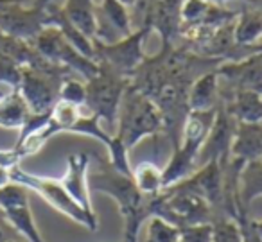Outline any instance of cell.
<instances>
[{
    "mask_svg": "<svg viewBox=\"0 0 262 242\" xmlns=\"http://www.w3.org/2000/svg\"><path fill=\"white\" fill-rule=\"evenodd\" d=\"M88 187L90 192L106 194L117 203L124 221L122 242H139L140 228L151 217V210L149 197L140 194L133 178L113 169L110 162H101L99 170H88Z\"/></svg>",
    "mask_w": 262,
    "mask_h": 242,
    "instance_id": "6da1fadb",
    "label": "cell"
},
{
    "mask_svg": "<svg viewBox=\"0 0 262 242\" xmlns=\"http://www.w3.org/2000/svg\"><path fill=\"white\" fill-rule=\"evenodd\" d=\"M164 133V119L151 97L137 90L133 84L126 88L120 101L115 135L127 151L139 145L144 138Z\"/></svg>",
    "mask_w": 262,
    "mask_h": 242,
    "instance_id": "7a4b0ae2",
    "label": "cell"
},
{
    "mask_svg": "<svg viewBox=\"0 0 262 242\" xmlns=\"http://www.w3.org/2000/svg\"><path fill=\"white\" fill-rule=\"evenodd\" d=\"M99 63V61H97ZM131 79L117 70L110 69L104 63H99V74L92 79L84 81L86 84V102L84 108L95 117H99L101 124L110 135H115L117 120H119V108L126 88Z\"/></svg>",
    "mask_w": 262,
    "mask_h": 242,
    "instance_id": "3957f363",
    "label": "cell"
},
{
    "mask_svg": "<svg viewBox=\"0 0 262 242\" xmlns=\"http://www.w3.org/2000/svg\"><path fill=\"white\" fill-rule=\"evenodd\" d=\"M11 181L18 185H24L27 190L34 192L40 197H43L49 205L54 210H58L59 213H63L65 217H69L70 221L77 223L79 226L86 228L90 231L97 230V219L90 217L65 190V187L61 185L59 180L49 176H40V174H33L24 170L20 165L11 167Z\"/></svg>",
    "mask_w": 262,
    "mask_h": 242,
    "instance_id": "277c9868",
    "label": "cell"
},
{
    "mask_svg": "<svg viewBox=\"0 0 262 242\" xmlns=\"http://www.w3.org/2000/svg\"><path fill=\"white\" fill-rule=\"evenodd\" d=\"M74 76L69 69L52 65L47 70L24 67L18 94L26 101L31 113H49L59 99V86L63 79Z\"/></svg>",
    "mask_w": 262,
    "mask_h": 242,
    "instance_id": "5b68a950",
    "label": "cell"
},
{
    "mask_svg": "<svg viewBox=\"0 0 262 242\" xmlns=\"http://www.w3.org/2000/svg\"><path fill=\"white\" fill-rule=\"evenodd\" d=\"M151 31H153L151 26H140L129 36L120 38V40L113 41V43L94 41L95 61L104 63L110 69L117 70L119 74L131 79V76L139 70V67L147 58L144 54V41L147 40Z\"/></svg>",
    "mask_w": 262,
    "mask_h": 242,
    "instance_id": "8992f818",
    "label": "cell"
},
{
    "mask_svg": "<svg viewBox=\"0 0 262 242\" xmlns=\"http://www.w3.org/2000/svg\"><path fill=\"white\" fill-rule=\"evenodd\" d=\"M33 47L45 59L59 67H65L70 72L81 76L84 81L92 79L99 74V63L95 59L86 58L76 47H72L56 27H45L33 41Z\"/></svg>",
    "mask_w": 262,
    "mask_h": 242,
    "instance_id": "52a82bcc",
    "label": "cell"
},
{
    "mask_svg": "<svg viewBox=\"0 0 262 242\" xmlns=\"http://www.w3.org/2000/svg\"><path fill=\"white\" fill-rule=\"evenodd\" d=\"M0 215L27 242H45L31 212L29 190L15 181L0 188Z\"/></svg>",
    "mask_w": 262,
    "mask_h": 242,
    "instance_id": "ba28073f",
    "label": "cell"
},
{
    "mask_svg": "<svg viewBox=\"0 0 262 242\" xmlns=\"http://www.w3.org/2000/svg\"><path fill=\"white\" fill-rule=\"evenodd\" d=\"M52 0H34L29 8L24 2L11 4L0 11V33L33 43L47 27V8Z\"/></svg>",
    "mask_w": 262,
    "mask_h": 242,
    "instance_id": "9c48e42d",
    "label": "cell"
},
{
    "mask_svg": "<svg viewBox=\"0 0 262 242\" xmlns=\"http://www.w3.org/2000/svg\"><path fill=\"white\" fill-rule=\"evenodd\" d=\"M237 120L228 113L223 101L215 108V117L212 127L205 138L203 145L198 155V167L205 165L208 162L225 163L230 160V147H232L233 133H235Z\"/></svg>",
    "mask_w": 262,
    "mask_h": 242,
    "instance_id": "30bf717a",
    "label": "cell"
},
{
    "mask_svg": "<svg viewBox=\"0 0 262 242\" xmlns=\"http://www.w3.org/2000/svg\"><path fill=\"white\" fill-rule=\"evenodd\" d=\"M183 188L200 194L203 199H207L215 213V219L223 213V165L219 162H208L205 165L198 167L187 180L180 181Z\"/></svg>",
    "mask_w": 262,
    "mask_h": 242,
    "instance_id": "8fae6325",
    "label": "cell"
},
{
    "mask_svg": "<svg viewBox=\"0 0 262 242\" xmlns=\"http://www.w3.org/2000/svg\"><path fill=\"white\" fill-rule=\"evenodd\" d=\"M90 155L86 152H76L67 158V170L59 181L70 194V197L84 210L90 217L97 219L92 206L90 187H88V170H90Z\"/></svg>",
    "mask_w": 262,
    "mask_h": 242,
    "instance_id": "7c38bea8",
    "label": "cell"
},
{
    "mask_svg": "<svg viewBox=\"0 0 262 242\" xmlns=\"http://www.w3.org/2000/svg\"><path fill=\"white\" fill-rule=\"evenodd\" d=\"M185 0H160L151 16V27L164 43H178L182 33V8Z\"/></svg>",
    "mask_w": 262,
    "mask_h": 242,
    "instance_id": "4fadbf2b",
    "label": "cell"
},
{
    "mask_svg": "<svg viewBox=\"0 0 262 242\" xmlns=\"http://www.w3.org/2000/svg\"><path fill=\"white\" fill-rule=\"evenodd\" d=\"M221 102V92H219V76L217 70H208L194 79L189 88V112H210L215 109Z\"/></svg>",
    "mask_w": 262,
    "mask_h": 242,
    "instance_id": "5bb4252c",
    "label": "cell"
},
{
    "mask_svg": "<svg viewBox=\"0 0 262 242\" xmlns=\"http://www.w3.org/2000/svg\"><path fill=\"white\" fill-rule=\"evenodd\" d=\"M230 158L244 163L262 158V124L237 122Z\"/></svg>",
    "mask_w": 262,
    "mask_h": 242,
    "instance_id": "9a60e30c",
    "label": "cell"
},
{
    "mask_svg": "<svg viewBox=\"0 0 262 242\" xmlns=\"http://www.w3.org/2000/svg\"><path fill=\"white\" fill-rule=\"evenodd\" d=\"M228 113L237 122H262V95L257 90H237L232 95L221 99Z\"/></svg>",
    "mask_w": 262,
    "mask_h": 242,
    "instance_id": "2e32d148",
    "label": "cell"
},
{
    "mask_svg": "<svg viewBox=\"0 0 262 242\" xmlns=\"http://www.w3.org/2000/svg\"><path fill=\"white\" fill-rule=\"evenodd\" d=\"M47 27H56L63 36L67 38L72 47H76L81 54H84L86 58L95 59V51H94V41L90 38H86L63 13L61 6L51 2L47 8Z\"/></svg>",
    "mask_w": 262,
    "mask_h": 242,
    "instance_id": "e0dca14e",
    "label": "cell"
},
{
    "mask_svg": "<svg viewBox=\"0 0 262 242\" xmlns=\"http://www.w3.org/2000/svg\"><path fill=\"white\" fill-rule=\"evenodd\" d=\"M235 22H233V40L237 45H260L262 43V13L251 6L241 2Z\"/></svg>",
    "mask_w": 262,
    "mask_h": 242,
    "instance_id": "ac0fdd59",
    "label": "cell"
},
{
    "mask_svg": "<svg viewBox=\"0 0 262 242\" xmlns=\"http://www.w3.org/2000/svg\"><path fill=\"white\" fill-rule=\"evenodd\" d=\"M65 16L84 34L94 41L95 38V11H97V4L94 0H67L61 6Z\"/></svg>",
    "mask_w": 262,
    "mask_h": 242,
    "instance_id": "d6986e66",
    "label": "cell"
},
{
    "mask_svg": "<svg viewBox=\"0 0 262 242\" xmlns=\"http://www.w3.org/2000/svg\"><path fill=\"white\" fill-rule=\"evenodd\" d=\"M262 195V158L246 162L239 174L241 206L250 210L251 203Z\"/></svg>",
    "mask_w": 262,
    "mask_h": 242,
    "instance_id": "ffe728a7",
    "label": "cell"
},
{
    "mask_svg": "<svg viewBox=\"0 0 262 242\" xmlns=\"http://www.w3.org/2000/svg\"><path fill=\"white\" fill-rule=\"evenodd\" d=\"M131 178L139 192L146 197H153L164 190V169H160L157 163L149 160L137 163L131 169Z\"/></svg>",
    "mask_w": 262,
    "mask_h": 242,
    "instance_id": "44dd1931",
    "label": "cell"
},
{
    "mask_svg": "<svg viewBox=\"0 0 262 242\" xmlns=\"http://www.w3.org/2000/svg\"><path fill=\"white\" fill-rule=\"evenodd\" d=\"M29 113V108H27L22 95L18 94V90L11 92L4 99H0V127L20 131Z\"/></svg>",
    "mask_w": 262,
    "mask_h": 242,
    "instance_id": "7402d4cb",
    "label": "cell"
},
{
    "mask_svg": "<svg viewBox=\"0 0 262 242\" xmlns=\"http://www.w3.org/2000/svg\"><path fill=\"white\" fill-rule=\"evenodd\" d=\"M180 228L162 217H149L147 219L146 242H178Z\"/></svg>",
    "mask_w": 262,
    "mask_h": 242,
    "instance_id": "603a6c76",
    "label": "cell"
},
{
    "mask_svg": "<svg viewBox=\"0 0 262 242\" xmlns=\"http://www.w3.org/2000/svg\"><path fill=\"white\" fill-rule=\"evenodd\" d=\"M212 242H244L235 219L217 217L212 223Z\"/></svg>",
    "mask_w": 262,
    "mask_h": 242,
    "instance_id": "cb8c5ba5",
    "label": "cell"
},
{
    "mask_svg": "<svg viewBox=\"0 0 262 242\" xmlns=\"http://www.w3.org/2000/svg\"><path fill=\"white\" fill-rule=\"evenodd\" d=\"M58 101H65L76 106H84V102H86V84L74 76L67 77V79H63L61 86H59Z\"/></svg>",
    "mask_w": 262,
    "mask_h": 242,
    "instance_id": "d4e9b609",
    "label": "cell"
},
{
    "mask_svg": "<svg viewBox=\"0 0 262 242\" xmlns=\"http://www.w3.org/2000/svg\"><path fill=\"white\" fill-rule=\"evenodd\" d=\"M22 69L24 67H20L15 59H11L6 54H0V83H6L15 90H18L20 79H22Z\"/></svg>",
    "mask_w": 262,
    "mask_h": 242,
    "instance_id": "484cf974",
    "label": "cell"
},
{
    "mask_svg": "<svg viewBox=\"0 0 262 242\" xmlns=\"http://www.w3.org/2000/svg\"><path fill=\"white\" fill-rule=\"evenodd\" d=\"M178 242H212V224H194L180 228Z\"/></svg>",
    "mask_w": 262,
    "mask_h": 242,
    "instance_id": "4316f807",
    "label": "cell"
},
{
    "mask_svg": "<svg viewBox=\"0 0 262 242\" xmlns=\"http://www.w3.org/2000/svg\"><path fill=\"white\" fill-rule=\"evenodd\" d=\"M237 224L241 228L244 242H262V237L258 235L257 228H255V219L250 217V210H241L235 217Z\"/></svg>",
    "mask_w": 262,
    "mask_h": 242,
    "instance_id": "83f0119b",
    "label": "cell"
},
{
    "mask_svg": "<svg viewBox=\"0 0 262 242\" xmlns=\"http://www.w3.org/2000/svg\"><path fill=\"white\" fill-rule=\"evenodd\" d=\"M158 2H160V0H135L133 9H135L137 15L140 16V26H151V16H153V11Z\"/></svg>",
    "mask_w": 262,
    "mask_h": 242,
    "instance_id": "f1b7e54d",
    "label": "cell"
},
{
    "mask_svg": "<svg viewBox=\"0 0 262 242\" xmlns=\"http://www.w3.org/2000/svg\"><path fill=\"white\" fill-rule=\"evenodd\" d=\"M8 183H11V169H8V167L0 163V188L6 187Z\"/></svg>",
    "mask_w": 262,
    "mask_h": 242,
    "instance_id": "f546056e",
    "label": "cell"
},
{
    "mask_svg": "<svg viewBox=\"0 0 262 242\" xmlns=\"http://www.w3.org/2000/svg\"><path fill=\"white\" fill-rule=\"evenodd\" d=\"M244 4L251 6V8L258 9V11L262 13V0H244Z\"/></svg>",
    "mask_w": 262,
    "mask_h": 242,
    "instance_id": "4dcf8cb0",
    "label": "cell"
},
{
    "mask_svg": "<svg viewBox=\"0 0 262 242\" xmlns=\"http://www.w3.org/2000/svg\"><path fill=\"white\" fill-rule=\"evenodd\" d=\"M18 2H26V0H0V11L11 4H18Z\"/></svg>",
    "mask_w": 262,
    "mask_h": 242,
    "instance_id": "1f68e13d",
    "label": "cell"
},
{
    "mask_svg": "<svg viewBox=\"0 0 262 242\" xmlns=\"http://www.w3.org/2000/svg\"><path fill=\"white\" fill-rule=\"evenodd\" d=\"M208 4H217V6H225L228 2H244V0H205Z\"/></svg>",
    "mask_w": 262,
    "mask_h": 242,
    "instance_id": "d6a6232c",
    "label": "cell"
},
{
    "mask_svg": "<svg viewBox=\"0 0 262 242\" xmlns=\"http://www.w3.org/2000/svg\"><path fill=\"white\" fill-rule=\"evenodd\" d=\"M2 221H4V219H2V217H0V242H6L9 237H8V233H6L4 226H2Z\"/></svg>",
    "mask_w": 262,
    "mask_h": 242,
    "instance_id": "836d02e7",
    "label": "cell"
},
{
    "mask_svg": "<svg viewBox=\"0 0 262 242\" xmlns=\"http://www.w3.org/2000/svg\"><path fill=\"white\" fill-rule=\"evenodd\" d=\"M119 2H122L126 8H133L135 6V0H119Z\"/></svg>",
    "mask_w": 262,
    "mask_h": 242,
    "instance_id": "e575fe53",
    "label": "cell"
},
{
    "mask_svg": "<svg viewBox=\"0 0 262 242\" xmlns=\"http://www.w3.org/2000/svg\"><path fill=\"white\" fill-rule=\"evenodd\" d=\"M255 228H257L258 235L262 237V221H255Z\"/></svg>",
    "mask_w": 262,
    "mask_h": 242,
    "instance_id": "d590c367",
    "label": "cell"
},
{
    "mask_svg": "<svg viewBox=\"0 0 262 242\" xmlns=\"http://www.w3.org/2000/svg\"><path fill=\"white\" fill-rule=\"evenodd\" d=\"M6 242H18V240H13V238H8V240H6Z\"/></svg>",
    "mask_w": 262,
    "mask_h": 242,
    "instance_id": "8d00e7d4",
    "label": "cell"
},
{
    "mask_svg": "<svg viewBox=\"0 0 262 242\" xmlns=\"http://www.w3.org/2000/svg\"><path fill=\"white\" fill-rule=\"evenodd\" d=\"M0 217H2V215H0Z\"/></svg>",
    "mask_w": 262,
    "mask_h": 242,
    "instance_id": "74e56055",
    "label": "cell"
},
{
    "mask_svg": "<svg viewBox=\"0 0 262 242\" xmlns=\"http://www.w3.org/2000/svg\"><path fill=\"white\" fill-rule=\"evenodd\" d=\"M260 95H262V94H260Z\"/></svg>",
    "mask_w": 262,
    "mask_h": 242,
    "instance_id": "f35d334b",
    "label": "cell"
},
{
    "mask_svg": "<svg viewBox=\"0 0 262 242\" xmlns=\"http://www.w3.org/2000/svg\"><path fill=\"white\" fill-rule=\"evenodd\" d=\"M260 124H262V122H260Z\"/></svg>",
    "mask_w": 262,
    "mask_h": 242,
    "instance_id": "ab89813d",
    "label": "cell"
}]
</instances>
